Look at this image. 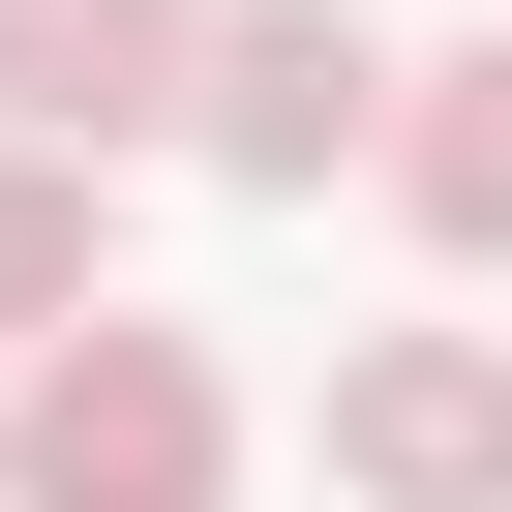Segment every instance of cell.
I'll return each mask as SVG.
<instances>
[{
  "mask_svg": "<svg viewBox=\"0 0 512 512\" xmlns=\"http://www.w3.org/2000/svg\"><path fill=\"white\" fill-rule=\"evenodd\" d=\"M0 121L31 151H151L181 121V0H0Z\"/></svg>",
  "mask_w": 512,
  "mask_h": 512,
  "instance_id": "cell-4",
  "label": "cell"
},
{
  "mask_svg": "<svg viewBox=\"0 0 512 512\" xmlns=\"http://www.w3.org/2000/svg\"><path fill=\"white\" fill-rule=\"evenodd\" d=\"M362 121H392V31H362V0H181V151H211V181L302 211Z\"/></svg>",
  "mask_w": 512,
  "mask_h": 512,
  "instance_id": "cell-2",
  "label": "cell"
},
{
  "mask_svg": "<svg viewBox=\"0 0 512 512\" xmlns=\"http://www.w3.org/2000/svg\"><path fill=\"white\" fill-rule=\"evenodd\" d=\"M332 482L362 512H512V332H332Z\"/></svg>",
  "mask_w": 512,
  "mask_h": 512,
  "instance_id": "cell-3",
  "label": "cell"
},
{
  "mask_svg": "<svg viewBox=\"0 0 512 512\" xmlns=\"http://www.w3.org/2000/svg\"><path fill=\"white\" fill-rule=\"evenodd\" d=\"M362 151H392V211L452 241V272H512V31H452V61H392V121H362Z\"/></svg>",
  "mask_w": 512,
  "mask_h": 512,
  "instance_id": "cell-5",
  "label": "cell"
},
{
  "mask_svg": "<svg viewBox=\"0 0 512 512\" xmlns=\"http://www.w3.org/2000/svg\"><path fill=\"white\" fill-rule=\"evenodd\" d=\"M241 482V392H211V332H151V302H61L31 362H0V512H211Z\"/></svg>",
  "mask_w": 512,
  "mask_h": 512,
  "instance_id": "cell-1",
  "label": "cell"
},
{
  "mask_svg": "<svg viewBox=\"0 0 512 512\" xmlns=\"http://www.w3.org/2000/svg\"><path fill=\"white\" fill-rule=\"evenodd\" d=\"M121 151H31V121H0V362H31L61 302H121V211H91Z\"/></svg>",
  "mask_w": 512,
  "mask_h": 512,
  "instance_id": "cell-6",
  "label": "cell"
}]
</instances>
